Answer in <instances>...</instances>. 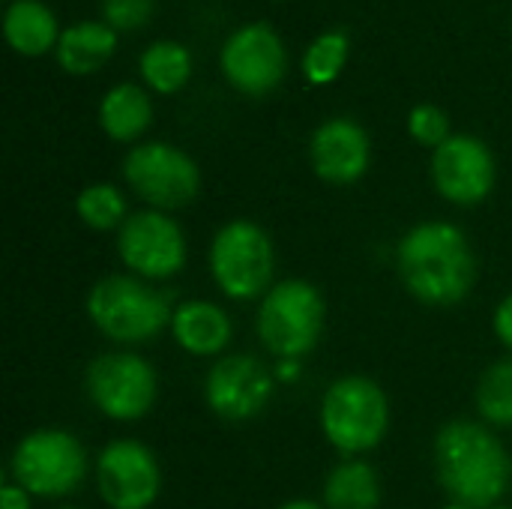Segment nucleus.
Segmentation results:
<instances>
[{"instance_id":"nucleus-32","label":"nucleus","mask_w":512,"mask_h":509,"mask_svg":"<svg viewBox=\"0 0 512 509\" xmlns=\"http://www.w3.org/2000/svg\"><path fill=\"white\" fill-rule=\"evenodd\" d=\"M57 509H78V507H57Z\"/></svg>"},{"instance_id":"nucleus-29","label":"nucleus","mask_w":512,"mask_h":509,"mask_svg":"<svg viewBox=\"0 0 512 509\" xmlns=\"http://www.w3.org/2000/svg\"><path fill=\"white\" fill-rule=\"evenodd\" d=\"M279 509H324V504H315L309 498H294V501H285Z\"/></svg>"},{"instance_id":"nucleus-23","label":"nucleus","mask_w":512,"mask_h":509,"mask_svg":"<svg viewBox=\"0 0 512 509\" xmlns=\"http://www.w3.org/2000/svg\"><path fill=\"white\" fill-rule=\"evenodd\" d=\"M75 213L90 231H120L126 216V198L114 183H90L75 198Z\"/></svg>"},{"instance_id":"nucleus-6","label":"nucleus","mask_w":512,"mask_h":509,"mask_svg":"<svg viewBox=\"0 0 512 509\" xmlns=\"http://www.w3.org/2000/svg\"><path fill=\"white\" fill-rule=\"evenodd\" d=\"M90 474V456L84 444L57 426L27 432L9 456V480L27 489L33 498L60 501L75 495Z\"/></svg>"},{"instance_id":"nucleus-10","label":"nucleus","mask_w":512,"mask_h":509,"mask_svg":"<svg viewBox=\"0 0 512 509\" xmlns=\"http://www.w3.org/2000/svg\"><path fill=\"white\" fill-rule=\"evenodd\" d=\"M117 255L132 276L165 282L183 273L189 246L183 228L177 225V219H171V213L147 207L132 213L117 231Z\"/></svg>"},{"instance_id":"nucleus-8","label":"nucleus","mask_w":512,"mask_h":509,"mask_svg":"<svg viewBox=\"0 0 512 509\" xmlns=\"http://www.w3.org/2000/svg\"><path fill=\"white\" fill-rule=\"evenodd\" d=\"M84 393L102 417L138 423L159 399V375L153 363L135 351H105L87 363Z\"/></svg>"},{"instance_id":"nucleus-3","label":"nucleus","mask_w":512,"mask_h":509,"mask_svg":"<svg viewBox=\"0 0 512 509\" xmlns=\"http://www.w3.org/2000/svg\"><path fill=\"white\" fill-rule=\"evenodd\" d=\"M84 312L108 342L132 348L171 330L174 303L147 279L132 273H111L87 291Z\"/></svg>"},{"instance_id":"nucleus-28","label":"nucleus","mask_w":512,"mask_h":509,"mask_svg":"<svg viewBox=\"0 0 512 509\" xmlns=\"http://www.w3.org/2000/svg\"><path fill=\"white\" fill-rule=\"evenodd\" d=\"M0 509H33V495L9 480L0 489Z\"/></svg>"},{"instance_id":"nucleus-16","label":"nucleus","mask_w":512,"mask_h":509,"mask_svg":"<svg viewBox=\"0 0 512 509\" xmlns=\"http://www.w3.org/2000/svg\"><path fill=\"white\" fill-rule=\"evenodd\" d=\"M171 339L189 357H225V348L234 339L231 315L210 300H183L174 306Z\"/></svg>"},{"instance_id":"nucleus-25","label":"nucleus","mask_w":512,"mask_h":509,"mask_svg":"<svg viewBox=\"0 0 512 509\" xmlns=\"http://www.w3.org/2000/svg\"><path fill=\"white\" fill-rule=\"evenodd\" d=\"M408 132L417 144L438 150L447 138H453L450 132V117L438 108V105H417L408 114Z\"/></svg>"},{"instance_id":"nucleus-15","label":"nucleus","mask_w":512,"mask_h":509,"mask_svg":"<svg viewBox=\"0 0 512 509\" xmlns=\"http://www.w3.org/2000/svg\"><path fill=\"white\" fill-rule=\"evenodd\" d=\"M372 144L360 123L348 117H333L321 123L309 141V162L312 171L333 183V186H351L369 171Z\"/></svg>"},{"instance_id":"nucleus-5","label":"nucleus","mask_w":512,"mask_h":509,"mask_svg":"<svg viewBox=\"0 0 512 509\" xmlns=\"http://www.w3.org/2000/svg\"><path fill=\"white\" fill-rule=\"evenodd\" d=\"M327 303L306 279H282L261 300L255 312V333L267 354L282 363L309 357L324 333Z\"/></svg>"},{"instance_id":"nucleus-31","label":"nucleus","mask_w":512,"mask_h":509,"mask_svg":"<svg viewBox=\"0 0 512 509\" xmlns=\"http://www.w3.org/2000/svg\"><path fill=\"white\" fill-rule=\"evenodd\" d=\"M492 509H512V507H501V504H498V507H492Z\"/></svg>"},{"instance_id":"nucleus-26","label":"nucleus","mask_w":512,"mask_h":509,"mask_svg":"<svg viewBox=\"0 0 512 509\" xmlns=\"http://www.w3.org/2000/svg\"><path fill=\"white\" fill-rule=\"evenodd\" d=\"M102 15L114 30H135L150 21L153 0H102Z\"/></svg>"},{"instance_id":"nucleus-7","label":"nucleus","mask_w":512,"mask_h":509,"mask_svg":"<svg viewBox=\"0 0 512 509\" xmlns=\"http://www.w3.org/2000/svg\"><path fill=\"white\" fill-rule=\"evenodd\" d=\"M207 267L216 288L240 303L261 300L276 285L273 240L252 219H231L213 234L207 249Z\"/></svg>"},{"instance_id":"nucleus-30","label":"nucleus","mask_w":512,"mask_h":509,"mask_svg":"<svg viewBox=\"0 0 512 509\" xmlns=\"http://www.w3.org/2000/svg\"><path fill=\"white\" fill-rule=\"evenodd\" d=\"M444 509H471V507H465V504H456V501H450V504H447Z\"/></svg>"},{"instance_id":"nucleus-24","label":"nucleus","mask_w":512,"mask_h":509,"mask_svg":"<svg viewBox=\"0 0 512 509\" xmlns=\"http://www.w3.org/2000/svg\"><path fill=\"white\" fill-rule=\"evenodd\" d=\"M348 60V36L342 30L321 33L303 54V75L309 84L324 87L339 78Z\"/></svg>"},{"instance_id":"nucleus-13","label":"nucleus","mask_w":512,"mask_h":509,"mask_svg":"<svg viewBox=\"0 0 512 509\" xmlns=\"http://www.w3.org/2000/svg\"><path fill=\"white\" fill-rule=\"evenodd\" d=\"M495 156L474 135H453L432 153V183L456 207H477L495 189Z\"/></svg>"},{"instance_id":"nucleus-18","label":"nucleus","mask_w":512,"mask_h":509,"mask_svg":"<svg viewBox=\"0 0 512 509\" xmlns=\"http://www.w3.org/2000/svg\"><path fill=\"white\" fill-rule=\"evenodd\" d=\"M117 48V30L105 21H81L60 33L57 60L72 75L96 72Z\"/></svg>"},{"instance_id":"nucleus-27","label":"nucleus","mask_w":512,"mask_h":509,"mask_svg":"<svg viewBox=\"0 0 512 509\" xmlns=\"http://www.w3.org/2000/svg\"><path fill=\"white\" fill-rule=\"evenodd\" d=\"M492 330L498 336V342L512 351V291L495 306V315H492Z\"/></svg>"},{"instance_id":"nucleus-12","label":"nucleus","mask_w":512,"mask_h":509,"mask_svg":"<svg viewBox=\"0 0 512 509\" xmlns=\"http://www.w3.org/2000/svg\"><path fill=\"white\" fill-rule=\"evenodd\" d=\"M276 381L255 354H225L207 369L204 402L225 423H249L267 411Z\"/></svg>"},{"instance_id":"nucleus-9","label":"nucleus","mask_w":512,"mask_h":509,"mask_svg":"<svg viewBox=\"0 0 512 509\" xmlns=\"http://www.w3.org/2000/svg\"><path fill=\"white\" fill-rule=\"evenodd\" d=\"M126 186L150 210H183L198 198L201 171L189 153L165 141H144L132 147L123 159Z\"/></svg>"},{"instance_id":"nucleus-11","label":"nucleus","mask_w":512,"mask_h":509,"mask_svg":"<svg viewBox=\"0 0 512 509\" xmlns=\"http://www.w3.org/2000/svg\"><path fill=\"white\" fill-rule=\"evenodd\" d=\"M96 492L108 509H150L162 495L156 453L135 438L105 444L96 456Z\"/></svg>"},{"instance_id":"nucleus-21","label":"nucleus","mask_w":512,"mask_h":509,"mask_svg":"<svg viewBox=\"0 0 512 509\" xmlns=\"http://www.w3.org/2000/svg\"><path fill=\"white\" fill-rule=\"evenodd\" d=\"M141 78L156 93H177L192 78V54L180 42H153L141 54Z\"/></svg>"},{"instance_id":"nucleus-1","label":"nucleus","mask_w":512,"mask_h":509,"mask_svg":"<svg viewBox=\"0 0 512 509\" xmlns=\"http://www.w3.org/2000/svg\"><path fill=\"white\" fill-rule=\"evenodd\" d=\"M396 273L414 300L450 309L465 303L477 288L480 258L459 225L429 219L408 228L396 243Z\"/></svg>"},{"instance_id":"nucleus-20","label":"nucleus","mask_w":512,"mask_h":509,"mask_svg":"<svg viewBox=\"0 0 512 509\" xmlns=\"http://www.w3.org/2000/svg\"><path fill=\"white\" fill-rule=\"evenodd\" d=\"M3 33H6V42L24 57H39L51 45L60 42L54 12L42 6L39 0H15L6 9Z\"/></svg>"},{"instance_id":"nucleus-19","label":"nucleus","mask_w":512,"mask_h":509,"mask_svg":"<svg viewBox=\"0 0 512 509\" xmlns=\"http://www.w3.org/2000/svg\"><path fill=\"white\" fill-rule=\"evenodd\" d=\"M381 498V477L363 459L339 462L324 480V509H378Z\"/></svg>"},{"instance_id":"nucleus-14","label":"nucleus","mask_w":512,"mask_h":509,"mask_svg":"<svg viewBox=\"0 0 512 509\" xmlns=\"http://www.w3.org/2000/svg\"><path fill=\"white\" fill-rule=\"evenodd\" d=\"M288 57L279 33L270 24H249L231 33L222 48V72L246 96H264L285 78Z\"/></svg>"},{"instance_id":"nucleus-17","label":"nucleus","mask_w":512,"mask_h":509,"mask_svg":"<svg viewBox=\"0 0 512 509\" xmlns=\"http://www.w3.org/2000/svg\"><path fill=\"white\" fill-rule=\"evenodd\" d=\"M99 123L111 141L129 144L141 138L153 123V105L144 87L138 84H117L105 93L99 105Z\"/></svg>"},{"instance_id":"nucleus-22","label":"nucleus","mask_w":512,"mask_h":509,"mask_svg":"<svg viewBox=\"0 0 512 509\" xmlns=\"http://www.w3.org/2000/svg\"><path fill=\"white\" fill-rule=\"evenodd\" d=\"M474 405L486 426L512 429V357L495 360L480 375L474 390Z\"/></svg>"},{"instance_id":"nucleus-4","label":"nucleus","mask_w":512,"mask_h":509,"mask_svg":"<svg viewBox=\"0 0 512 509\" xmlns=\"http://www.w3.org/2000/svg\"><path fill=\"white\" fill-rule=\"evenodd\" d=\"M318 423L333 450L357 459L384 444L390 432V399L375 378L342 375L324 390Z\"/></svg>"},{"instance_id":"nucleus-2","label":"nucleus","mask_w":512,"mask_h":509,"mask_svg":"<svg viewBox=\"0 0 512 509\" xmlns=\"http://www.w3.org/2000/svg\"><path fill=\"white\" fill-rule=\"evenodd\" d=\"M432 462L450 501L471 509L501 504L512 480V459L501 438L474 420H450L438 429Z\"/></svg>"}]
</instances>
